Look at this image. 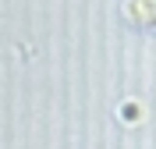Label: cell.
Listing matches in <instances>:
<instances>
[{
    "mask_svg": "<svg viewBox=\"0 0 156 149\" xmlns=\"http://www.w3.org/2000/svg\"><path fill=\"white\" fill-rule=\"evenodd\" d=\"M124 14L135 25H146V29H156V0H128Z\"/></svg>",
    "mask_w": 156,
    "mask_h": 149,
    "instance_id": "6da1fadb",
    "label": "cell"
}]
</instances>
